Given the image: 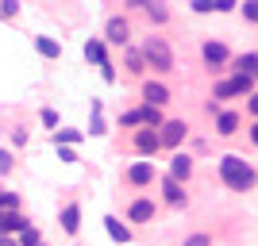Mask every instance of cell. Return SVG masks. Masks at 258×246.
I'll return each mask as SVG.
<instances>
[{"instance_id":"1","label":"cell","mask_w":258,"mask_h":246,"mask_svg":"<svg viewBox=\"0 0 258 246\" xmlns=\"http://www.w3.org/2000/svg\"><path fill=\"white\" fill-rule=\"evenodd\" d=\"M220 177H224V185L235 189V193H243V189H250V185L258 181L254 170H250L239 154H224V158H220Z\"/></svg>"},{"instance_id":"2","label":"cell","mask_w":258,"mask_h":246,"mask_svg":"<svg viewBox=\"0 0 258 246\" xmlns=\"http://www.w3.org/2000/svg\"><path fill=\"white\" fill-rule=\"evenodd\" d=\"M143 62L154 65L158 73H170V69H173V50H170V43H166L162 35H151V39L143 43Z\"/></svg>"},{"instance_id":"3","label":"cell","mask_w":258,"mask_h":246,"mask_svg":"<svg viewBox=\"0 0 258 246\" xmlns=\"http://www.w3.org/2000/svg\"><path fill=\"white\" fill-rule=\"evenodd\" d=\"M250 85H254V81H250V77H231V81H220V85H216V100H231V97H243V93H250Z\"/></svg>"},{"instance_id":"4","label":"cell","mask_w":258,"mask_h":246,"mask_svg":"<svg viewBox=\"0 0 258 246\" xmlns=\"http://www.w3.org/2000/svg\"><path fill=\"white\" fill-rule=\"evenodd\" d=\"M158 139H162V146H181V139H185V123L181 119H166L162 123V131H158Z\"/></svg>"},{"instance_id":"5","label":"cell","mask_w":258,"mask_h":246,"mask_svg":"<svg viewBox=\"0 0 258 246\" xmlns=\"http://www.w3.org/2000/svg\"><path fill=\"white\" fill-rule=\"evenodd\" d=\"M201 54H205V62L212 65V69H220V65H227V62H231L227 46H224V43H212V39H208V43L201 46Z\"/></svg>"},{"instance_id":"6","label":"cell","mask_w":258,"mask_h":246,"mask_svg":"<svg viewBox=\"0 0 258 246\" xmlns=\"http://www.w3.org/2000/svg\"><path fill=\"white\" fill-rule=\"evenodd\" d=\"M154 212H158V208H154V200H147V196H143V200H135V204L127 208V219H131V223H151Z\"/></svg>"},{"instance_id":"7","label":"cell","mask_w":258,"mask_h":246,"mask_svg":"<svg viewBox=\"0 0 258 246\" xmlns=\"http://www.w3.org/2000/svg\"><path fill=\"white\" fill-rule=\"evenodd\" d=\"M143 100H147V108H162L170 100V89L158 85V81H147V85H143Z\"/></svg>"},{"instance_id":"8","label":"cell","mask_w":258,"mask_h":246,"mask_svg":"<svg viewBox=\"0 0 258 246\" xmlns=\"http://www.w3.org/2000/svg\"><path fill=\"white\" fill-rule=\"evenodd\" d=\"M158 146H162V139H158V131H154V127L135 131V150H139V154H154Z\"/></svg>"},{"instance_id":"9","label":"cell","mask_w":258,"mask_h":246,"mask_svg":"<svg viewBox=\"0 0 258 246\" xmlns=\"http://www.w3.org/2000/svg\"><path fill=\"white\" fill-rule=\"evenodd\" d=\"M58 219H62V231H66V235H77V231H81V208H77V204H66Z\"/></svg>"},{"instance_id":"10","label":"cell","mask_w":258,"mask_h":246,"mask_svg":"<svg viewBox=\"0 0 258 246\" xmlns=\"http://www.w3.org/2000/svg\"><path fill=\"white\" fill-rule=\"evenodd\" d=\"M27 219L20 212H0V235H12V231H27Z\"/></svg>"},{"instance_id":"11","label":"cell","mask_w":258,"mask_h":246,"mask_svg":"<svg viewBox=\"0 0 258 246\" xmlns=\"http://www.w3.org/2000/svg\"><path fill=\"white\" fill-rule=\"evenodd\" d=\"M127 181L131 185H151L154 181V166L151 161H135V166L127 170Z\"/></svg>"},{"instance_id":"12","label":"cell","mask_w":258,"mask_h":246,"mask_svg":"<svg viewBox=\"0 0 258 246\" xmlns=\"http://www.w3.org/2000/svg\"><path fill=\"white\" fill-rule=\"evenodd\" d=\"M127 31H131V27H127V20H119V16H116V20H108L104 39H108V43H119V46H123V43H127Z\"/></svg>"},{"instance_id":"13","label":"cell","mask_w":258,"mask_h":246,"mask_svg":"<svg viewBox=\"0 0 258 246\" xmlns=\"http://www.w3.org/2000/svg\"><path fill=\"white\" fill-rule=\"evenodd\" d=\"M189 173H193V158H185V154H177V158L170 161V177H173L177 185H181L185 177H189Z\"/></svg>"},{"instance_id":"14","label":"cell","mask_w":258,"mask_h":246,"mask_svg":"<svg viewBox=\"0 0 258 246\" xmlns=\"http://www.w3.org/2000/svg\"><path fill=\"white\" fill-rule=\"evenodd\" d=\"M104 231L116 238V242H131V227H127V223H119L116 215H108V219H104Z\"/></svg>"},{"instance_id":"15","label":"cell","mask_w":258,"mask_h":246,"mask_svg":"<svg viewBox=\"0 0 258 246\" xmlns=\"http://www.w3.org/2000/svg\"><path fill=\"white\" fill-rule=\"evenodd\" d=\"M235 69H239V77H250V81H254L258 77V54H239Z\"/></svg>"},{"instance_id":"16","label":"cell","mask_w":258,"mask_h":246,"mask_svg":"<svg viewBox=\"0 0 258 246\" xmlns=\"http://www.w3.org/2000/svg\"><path fill=\"white\" fill-rule=\"evenodd\" d=\"M216 131H220V135H235L239 131V116L235 112H220V116H216Z\"/></svg>"},{"instance_id":"17","label":"cell","mask_w":258,"mask_h":246,"mask_svg":"<svg viewBox=\"0 0 258 246\" xmlns=\"http://www.w3.org/2000/svg\"><path fill=\"white\" fill-rule=\"evenodd\" d=\"M85 58H89V62H97V65H108L104 43H100V39H89V43H85Z\"/></svg>"},{"instance_id":"18","label":"cell","mask_w":258,"mask_h":246,"mask_svg":"<svg viewBox=\"0 0 258 246\" xmlns=\"http://www.w3.org/2000/svg\"><path fill=\"white\" fill-rule=\"evenodd\" d=\"M35 50L43 54V58H58V54H62V43H54V39H46V35H39V39H35Z\"/></svg>"},{"instance_id":"19","label":"cell","mask_w":258,"mask_h":246,"mask_svg":"<svg viewBox=\"0 0 258 246\" xmlns=\"http://www.w3.org/2000/svg\"><path fill=\"white\" fill-rule=\"evenodd\" d=\"M162 189H166V200H170V204H185V189L173 181V177H166V181H162Z\"/></svg>"},{"instance_id":"20","label":"cell","mask_w":258,"mask_h":246,"mask_svg":"<svg viewBox=\"0 0 258 246\" xmlns=\"http://www.w3.org/2000/svg\"><path fill=\"white\" fill-rule=\"evenodd\" d=\"M77 139H81V131H74V127H62V131H54V146H74Z\"/></svg>"},{"instance_id":"21","label":"cell","mask_w":258,"mask_h":246,"mask_svg":"<svg viewBox=\"0 0 258 246\" xmlns=\"http://www.w3.org/2000/svg\"><path fill=\"white\" fill-rule=\"evenodd\" d=\"M20 246H43V235L35 231V227H27V231H20V238H16Z\"/></svg>"},{"instance_id":"22","label":"cell","mask_w":258,"mask_h":246,"mask_svg":"<svg viewBox=\"0 0 258 246\" xmlns=\"http://www.w3.org/2000/svg\"><path fill=\"white\" fill-rule=\"evenodd\" d=\"M0 212H20V196L16 193H0Z\"/></svg>"},{"instance_id":"23","label":"cell","mask_w":258,"mask_h":246,"mask_svg":"<svg viewBox=\"0 0 258 246\" xmlns=\"http://www.w3.org/2000/svg\"><path fill=\"white\" fill-rule=\"evenodd\" d=\"M143 8L151 12V20H154V23H166V20H170V12L162 8V4H143Z\"/></svg>"},{"instance_id":"24","label":"cell","mask_w":258,"mask_h":246,"mask_svg":"<svg viewBox=\"0 0 258 246\" xmlns=\"http://www.w3.org/2000/svg\"><path fill=\"white\" fill-rule=\"evenodd\" d=\"M119 123H123V127H131V123H143V108H131V112H123V116H119Z\"/></svg>"},{"instance_id":"25","label":"cell","mask_w":258,"mask_h":246,"mask_svg":"<svg viewBox=\"0 0 258 246\" xmlns=\"http://www.w3.org/2000/svg\"><path fill=\"white\" fill-rule=\"evenodd\" d=\"M127 69H131V73H143V69H147L143 54H127Z\"/></svg>"},{"instance_id":"26","label":"cell","mask_w":258,"mask_h":246,"mask_svg":"<svg viewBox=\"0 0 258 246\" xmlns=\"http://www.w3.org/2000/svg\"><path fill=\"white\" fill-rule=\"evenodd\" d=\"M39 119H43L46 127H54V131H58V112H54V108H43V112H39Z\"/></svg>"},{"instance_id":"27","label":"cell","mask_w":258,"mask_h":246,"mask_svg":"<svg viewBox=\"0 0 258 246\" xmlns=\"http://www.w3.org/2000/svg\"><path fill=\"white\" fill-rule=\"evenodd\" d=\"M243 20L258 23V0H250V4H243Z\"/></svg>"},{"instance_id":"28","label":"cell","mask_w":258,"mask_h":246,"mask_svg":"<svg viewBox=\"0 0 258 246\" xmlns=\"http://www.w3.org/2000/svg\"><path fill=\"white\" fill-rule=\"evenodd\" d=\"M181 246H212V238H208V235H189Z\"/></svg>"},{"instance_id":"29","label":"cell","mask_w":258,"mask_h":246,"mask_svg":"<svg viewBox=\"0 0 258 246\" xmlns=\"http://www.w3.org/2000/svg\"><path fill=\"white\" fill-rule=\"evenodd\" d=\"M193 12H216V0H193Z\"/></svg>"},{"instance_id":"30","label":"cell","mask_w":258,"mask_h":246,"mask_svg":"<svg viewBox=\"0 0 258 246\" xmlns=\"http://www.w3.org/2000/svg\"><path fill=\"white\" fill-rule=\"evenodd\" d=\"M16 12H20V4H16V0H4V4H0V16H16Z\"/></svg>"},{"instance_id":"31","label":"cell","mask_w":258,"mask_h":246,"mask_svg":"<svg viewBox=\"0 0 258 246\" xmlns=\"http://www.w3.org/2000/svg\"><path fill=\"white\" fill-rule=\"evenodd\" d=\"M8 170H12V154H8V150H0V177H4Z\"/></svg>"},{"instance_id":"32","label":"cell","mask_w":258,"mask_h":246,"mask_svg":"<svg viewBox=\"0 0 258 246\" xmlns=\"http://www.w3.org/2000/svg\"><path fill=\"white\" fill-rule=\"evenodd\" d=\"M58 158L62 161H77V154H74V146H58Z\"/></svg>"},{"instance_id":"33","label":"cell","mask_w":258,"mask_h":246,"mask_svg":"<svg viewBox=\"0 0 258 246\" xmlns=\"http://www.w3.org/2000/svg\"><path fill=\"white\" fill-rule=\"evenodd\" d=\"M100 77H104L108 85H112V81H116V69H112V62H108V65H100Z\"/></svg>"},{"instance_id":"34","label":"cell","mask_w":258,"mask_h":246,"mask_svg":"<svg viewBox=\"0 0 258 246\" xmlns=\"http://www.w3.org/2000/svg\"><path fill=\"white\" fill-rule=\"evenodd\" d=\"M89 131H93V135H104V119H100V112H97V119H93V127H89Z\"/></svg>"},{"instance_id":"35","label":"cell","mask_w":258,"mask_h":246,"mask_svg":"<svg viewBox=\"0 0 258 246\" xmlns=\"http://www.w3.org/2000/svg\"><path fill=\"white\" fill-rule=\"evenodd\" d=\"M247 108H250V116H258V93H250V100H247Z\"/></svg>"},{"instance_id":"36","label":"cell","mask_w":258,"mask_h":246,"mask_svg":"<svg viewBox=\"0 0 258 246\" xmlns=\"http://www.w3.org/2000/svg\"><path fill=\"white\" fill-rule=\"evenodd\" d=\"M0 246H20V242H16L12 235H0Z\"/></svg>"},{"instance_id":"37","label":"cell","mask_w":258,"mask_h":246,"mask_svg":"<svg viewBox=\"0 0 258 246\" xmlns=\"http://www.w3.org/2000/svg\"><path fill=\"white\" fill-rule=\"evenodd\" d=\"M250 142H254V146H258V123H254V127H250Z\"/></svg>"},{"instance_id":"38","label":"cell","mask_w":258,"mask_h":246,"mask_svg":"<svg viewBox=\"0 0 258 246\" xmlns=\"http://www.w3.org/2000/svg\"><path fill=\"white\" fill-rule=\"evenodd\" d=\"M0 193H4V189H0Z\"/></svg>"}]
</instances>
